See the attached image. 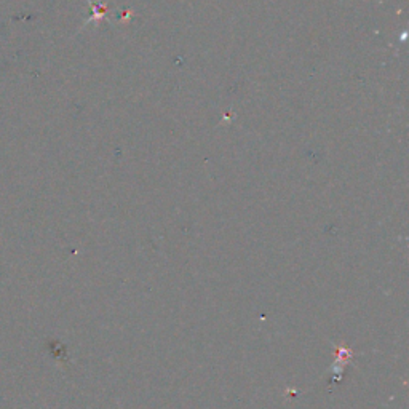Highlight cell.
I'll list each match as a JSON object with an SVG mask.
<instances>
[{
	"instance_id": "obj_1",
	"label": "cell",
	"mask_w": 409,
	"mask_h": 409,
	"mask_svg": "<svg viewBox=\"0 0 409 409\" xmlns=\"http://www.w3.org/2000/svg\"><path fill=\"white\" fill-rule=\"evenodd\" d=\"M91 7H93V15L90 16V20H99V18L106 15V7H102V5L91 3Z\"/></svg>"
}]
</instances>
